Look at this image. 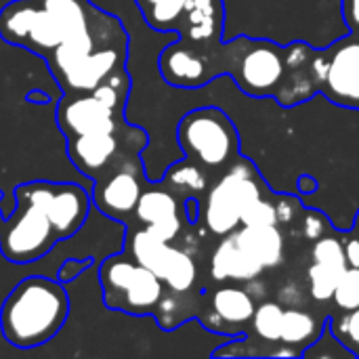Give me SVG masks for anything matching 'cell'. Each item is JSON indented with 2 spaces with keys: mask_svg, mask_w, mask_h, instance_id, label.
<instances>
[{
  "mask_svg": "<svg viewBox=\"0 0 359 359\" xmlns=\"http://www.w3.org/2000/svg\"><path fill=\"white\" fill-rule=\"evenodd\" d=\"M328 328L343 349H347L353 358H359V307L330 313Z\"/></svg>",
  "mask_w": 359,
  "mask_h": 359,
  "instance_id": "4316f807",
  "label": "cell"
},
{
  "mask_svg": "<svg viewBox=\"0 0 359 359\" xmlns=\"http://www.w3.org/2000/svg\"><path fill=\"white\" fill-rule=\"evenodd\" d=\"M345 261H347V267H359V238L358 236H351V238L345 242Z\"/></svg>",
  "mask_w": 359,
  "mask_h": 359,
  "instance_id": "d6a6232c",
  "label": "cell"
},
{
  "mask_svg": "<svg viewBox=\"0 0 359 359\" xmlns=\"http://www.w3.org/2000/svg\"><path fill=\"white\" fill-rule=\"evenodd\" d=\"M353 236H358L359 238V210L358 215H355V221H353Z\"/></svg>",
  "mask_w": 359,
  "mask_h": 359,
  "instance_id": "d590c367",
  "label": "cell"
},
{
  "mask_svg": "<svg viewBox=\"0 0 359 359\" xmlns=\"http://www.w3.org/2000/svg\"><path fill=\"white\" fill-rule=\"evenodd\" d=\"M147 141L149 137L141 126L124 122L116 130L67 141V158L84 177L99 181L120 170H145L141 154Z\"/></svg>",
  "mask_w": 359,
  "mask_h": 359,
  "instance_id": "5b68a950",
  "label": "cell"
},
{
  "mask_svg": "<svg viewBox=\"0 0 359 359\" xmlns=\"http://www.w3.org/2000/svg\"><path fill=\"white\" fill-rule=\"evenodd\" d=\"M143 175L145 170H120L95 181L90 196L95 208L114 221L130 225L135 219L137 202L145 189Z\"/></svg>",
  "mask_w": 359,
  "mask_h": 359,
  "instance_id": "2e32d148",
  "label": "cell"
},
{
  "mask_svg": "<svg viewBox=\"0 0 359 359\" xmlns=\"http://www.w3.org/2000/svg\"><path fill=\"white\" fill-rule=\"evenodd\" d=\"M200 301H202V292H172V290H164L154 318L158 320L162 330H175L179 328L183 322H189L194 318H198L200 311Z\"/></svg>",
  "mask_w": 359,
  "mask_h": 359,
  "instance_id": "603a6c76",
  "label": "cell"
},
{
  "mask_svg": "<svg viewBox=\"0 0 359 359\" xmlns=\"http://www.w3.org/2000/svg\"><path fill=\"white\" fill-rule=\"evenodd\" d=\"M126 59H128V42L111 44L82 59L67 72L55 76V80L63 93H88L97 88L114 72L126 67Z\"/></svg>",
  "mask_w": 359,
  "mask_h": 359,
  "instance_id": "e0dca14e",
  "label": "cell"
},
{
  "mask_svg": "<svg viewBox=\"0 0 359 359\" xmlns=\"http://www.w3.org/2000/svg\"><path fill=\"white\" fill-rule=\"evenodd\" d=\"M320 95L339 107L359 109V36L349 34L326 48V74Z\"/></svg>",
  "mask_w": 359,
  "mask_h": 359,
  "instance_id": "5bb4252c",
  "label": "cell"
},
{
  "mask_svg": "<svg viewBox=\"0 0 359 359\" xmlns=\"http://www.w3.org/2000/svg\"><path fill=\"white\" fill-rule=\"evenodd\" d=\"M103 303L128 316H154L162 294V280L128 252L107 257L99 267Z\"/></svg>",
  "mask_w": 359,
  "mask_h": 359,
  "instance_id": "52a82bcc",
  "label": "cell"
},
{
  "mask_svg": "<svg viewBox=\"0 0 359 359\" xmlns=\"http://www.w3.org/2000/svg\"><path fill=\"white\" fill-rule=\"evenodd\" d=\"M221 63L223 76H231L244 95L276 99L286 74V46L238 36L221 44Z\"/></svg>",
  "mask_w": 359,
  "mask_h": 359,
  "instance_id": "8992f818",
  "label": "cell"
},
{
  "mask_svg": "<svg viewBox=\"0 0 359 359\" xmlns=\"http://www.w3.org/2000/svg\"><path fill=\"white\" fill-rule=\"evenodd\" d=\"M267 191L263 177L248 158H238L219 175L200 200L198 223L217 238L236 231L242 225L244 210Z\"/></svg>",
  "mask_w": 359,
  "mask_h": 359,
  "instance_id": "277c9868",
  "label": "cell"
},
{
  "mask_svg": "<svg viewBox=\"0 0 359 359\" xmlns=\"http://www.w3.org/2000/svg\"><path fill=\"white\" fill-rule=\"evenodd\" d=\"M278 202H271L265 194L257 198L242 215V225H278Z\"/></svg>",
  "mask_w": 359,
  "mask_h": 359,
  "instance_id": "f1b7e54d",
  "label": "cell"
},
{
  "mask_svg": "<svg viewBox=\"0 0 359 359\" xmlns=\"http://www.w3.org/2000/svg\"><path fill=\"white\" fill-rule=\"evenodd\" d=\"M330 313H316L309 311L301 305H292L288 309H284L282 316V337H280V345L288 347L294 358H303V351L311 345H316V341L322 337L326 324H328Z\"/></svg>",
  "mask_w": 359,
  "mask_h": 359,
  "instance_id": "ffe728a7",
  "label": "cell"
},
{
  "mask_svg": "<svg viewBox=\"0 0 359 359\" xmlns=\"http://www.w3.org/2000/svg\"><path fill=\"white\" fill-rule=\"evenodd\" d=\"M330 229V223L316 210H307L305 212V221H303V231L307 240H318L322 236H326V231Z\"/></svg>",
  "mask_w": 359,
  "mask_h": 359,
  "instance_id": "4dcf8cb0",
  "label": "cell"
},
{
  "mask_svg": "<svg viewBox=\"0 0 359 359\" xmlns=\"http://www.w3.org/2000/svg\"><path fill=\"white\" fill-rule=\"evenodd\" d=\"M126 109L103 101L95 90L63 93L57 103V126L67 141L90 133H109L126 122Z\"/></svg>",
  "mask_w": 359,
  "mask_h": 359,
  "instance_id": "7c38bea8",
  "label": "cell"
},
{
  "mask_svg": "<svg viewBox=\"0 0 359 359\" xmlns=\"http://www.w3.org/2000/svg\"><path fill=\"white\" fill-rule=\"evenodd\" d=\"M126 252L141 265L151 269L164 284V290L172 292H204L200 282V269L191 252L172 242H164L151 236L139 225L126 229Z\"/></svg>",
  "mask_w": 359,
  "mask_h": 359,
  "instance_id": "ba28073f",
  "label": "cell"
},
{
  "mask_svg": "<svg viewBox=\"0 0 359 359\" xmlns=\"http://www.w3.org/2000/svg\"><path fill=\"white\" fill-rule=\"evenodd\" d=\"M347 263L337 261H313L307 269L309 297L316 303H328L334 294V288L345 273Z\"/></svg>",
  "mask_w": 359,
  "mask_h": 359,
  "instance_id": "d4e9b609",
  "label": "cell"
},
{
  "mask_svg": "<svg viewBox=\"0 0 359 359\" xmlns=\"http://www.w3.org/2000/svg\"><path fill=\"white\" fill-rule=\"evenodd\" d=\"M27 101H32V103H40V105H46V103H50V97H48L44 90L34 88V90H29V93H27Z\"/></svg>",
  "mask_w": 359,
  "mask_h": 359,
  "instance_id": "836d02e7",
  "label": "cell"
},
{
  "mask_svg": "<svg viewBox=\"0 0 359 359\" xmlns=\"http://www.w3.org/2000/svg\"><path fill=\"white\" fill-rule=\"evenodd\" d=\"M69 316V299L59 280L32 276L19 282L4 299L0 328L17 349H34L48 343Z\"/></svg>",
  "mask_w": 359,
  "mask_h": 359,
  "instance_id": "7a4b0ae2",
  "label": "cell"
},
{
  "mask_svg": "<svg viewBox=\"0 0 359 359\" xmlns=\"http://www.w3.org/2000/svg\"><path fill=\"white\" fill-rule=\"evenodd\" d=\"M305 189H309V191L313 194V191H316V181L309 179V177H303V179H301V191H305Z\"/></svg>",
  "mask_w": 359,
  "mask_h": 359,
  "instance_id": "e575fe53",
  "label": "cell"
},
{
  "mask_svg": "<svg viewBox=\"0 0 359 359\" xmlns=\"http://www.w3.org/2000/svg\"><path fill=\"white\" fill-rule=\"evenodd\" d=\"M93 259L88 257V259H67V261H63L61 263V267H59V271H57V280L63 284V282H74L78 276H82L86 269H90L93 267Z\"/></svg>",
  "mask_w": 359,
  "mask_h": 359,
  "instance_id": "f546056e",
  "label": "cell"
},
{
  "mask_svg": "<svg viewBox=\"0 0 359 359\" xmlns=\"http://www.w3.org/2000/svg\"><path fill=\"white\" fill-rule=\"evenodd\" d=\"M177 141L189 162L212 181L240 158V135L233 120L219 107H198L177 126Z\"/></svg>",
  "mask_w": 359,
  "mask_h": 359,
  "instance_id": "3957f363",
  "label": "cell"
},
{
  "mask_svg": "<svg viewBox=\"0 0 359 359\" xmlns=\"http://www.w3.org/2000/svg\"><path fill=\"white\" fill-rule=\"evenodd\" d=\"M332 305L337 311H351L359 307V267H347L345 273L341 276L334 294H332Z\"/></svg>",
  "mask_w": 359,
  "mask_h": 359,
  "instance_id": "83f0119b",
  "label": "cell"
},
{
  "mask_svg": "<svg viewBox=\"0 0 359 359\" xmlns=\"http://www.w3.org/2000/svg\"><path fill=\"white\" fill-rule=\"evenodd\" d=\"M13 194L17 202H29L46 215L59 242L82 229L93 204L84 187L76 183L27 181L17 185Z\"/></svg>",
  "mask_w": 359,
  "mask_h": 359,
  "instance_id": "9c48e42d",
  "label": "cell"
},
{
  "mask_svg": "<svg viewBox=\"0 0 359 359\" xmlns=\"http://www.w3.org/2000/svg\"><path fill=\"white\" fill-rule=\"evenodd\" d=\"M341 13H343V19L347 23L349 32L359 36V0H343Z\"/></svg>",
  "mask_w": 359,
  "mask_h": 359,
  "instance_id": "1f68e13d",
  "label": "cell"
},
{
  "mask_svg": "<svg viewBox=\"0 0 359 359\" xmlns=\"http://www.w3.org/2000/svg\"><path fill=\"white\" fill-rule=\"evenodd\" d=\"M265 267L246 250L236 233L223 236L210 257V278L215 284H250L263 276Z\"/></svg>",
  "mask_w": 359,
  "mask_h": 359,
  "instance_id": "ac0fdd59",
  "label": "cell"
},
{
  "mask_svg": "<svg viewBox=\"0 0 359 359\" xmlns=\"http://www.w3.org/2000/svg\"><path fill=\"white\" fill-rule=\"evenodd\" d=\"M0 38L42 57L55 78L105 46L128 42V32L90 0H13L0 11Z\"/></svg>",
  "mask_w": 359,
  "mask_h": 359,
  "instance_id": "6da1fadb",
  "label": "cell"
},
{
  "mask_svg": "<svg viewBox=\"0 0 359 359\" xmlns=\"http://www.w3.org/2000/svg\"><path fill=\"white\" fill-rule=\"evenodd\" d=\"M236 238L246 246V250L267 269L284 263V233L278 225H240Z\"/></svg>",
  "mask_w": 359,
  "mask_h": 359,
  "instance_id": "44dd1931",
  "label": "cell"
},
{
  "mask_svg": "<svg viewBox=\"0 0 359 359\" xmlns=\"http://www.w3.org/2000/svg\"><path fill=\"white\" fill-rule=\"evenodd\" d=\"M282 316H284L282 303H278V301L257 303V309L250 320V328H248L246 337H255L259 343H265V345H280Z\"/></svg>",
  "mask_w": 359,
  "mask_h": 359,
  "instance_id": "cb8c5ba5",
  "label": "cell"
},
{
  "mask_svg": "<svg viewBox=\"0 0 359 359\" xmlns=\"http://www.w3.org/2000/svg\"><path fill=\"white\" fill-rule=\"evenodd\" d=\"M225 6L223 0H187L175 32L189 44H217L223 40Z\"/></svg>",
  "mask_w": 359,
  "mask_h": 359,
  "instance_id": "d6986e66",
  "label": "cell"
},
{
  "mask_svg": "<svg viewBox=\"0 0 359 359\" xmlns=\"http://www.w3.org/2000/svg\"><path fill=\"white\" fill-rule=\"evenodd\" d=\"M255 309L257 301L246 286L225 282L202 292L198 320L210 332L238 339L248 332Z\"/></svg>",
  "mask_w": 359,
  "mask_h": 359,
  "instance_id": "8fae6325",
  "label": "cell"
},
{
  "mask_svg": "<svg viewBox=\"0 0 359 359\" xmlns=\"http://www.w3.org/2000/svg\"><path fill=\"white\" fill-rule=\"evenodd\" d=\"M133 221L164 242H175L183 227L191 225L185 215V202H181L162 181L143 189Z\"/></svg>",
  "mask_w": 359,
  "mask_h": 359,
  "instance_id": "9a60e30c",
  "label": "cell"
},
{
  "mask_svg": "<svg viewBox=\"0 0 359 359\" xmlns=\"http://www.w3.org/2000/svg\"><path fill=\"white\" fill-rule=\"evenodd\" d=\"M326 74V48H311L305 42L286 46V74L276 95L282 107L305 103L322 90Z\"/></svg>",
  "mask_w": 359,
  "mask_h": 359,
  "instance_id": "4fadbf2b",
  "label": "cell"
},
{
  "mask_svg": "<svg viewBox=\"0 0 359 359\" xmlns=\"http://www.w3.org/2000/svg\"><path fill=\"white\" fill-rule=\"evenodd\" d=\"M57 242L46 215L29 202H17V210L0 227V252L17 265L40 261Z\"/></svg>",
  "mask_w": 359,
  "mask_h": 359,
  "instance_id": "30bf717a",
  "label": "cell"
},
{
  "mask_svg": "<svg viewBox=\"0 0 359 359\" xmlns=\"http://www.w3.org/2000/svg\"><path fill=\"white\" fill-rule=\"evenodd\" d=\"M162 183H164L181 202L191 200V198L200 202V200L204 198L206 189L210 187L212 179H210L200 166H196L194 162H189V160L185 158L183 162H177V164H172V166L166 170Z\"/></svg>",
  "mask_w": 359,
  "mask_h": 359,
  "instance_id": "7402d4cb",
  "label": "cell"
},
{
  "mask_svg": "<svg viewBox=\"0 0 359 359\" xmlns=\"http://www.w3.org/2000/svg\"><path fill=\"white\" fill-rule=\"evenodd\" d=\"M0 200H2V191H0ZM2 223H4V217H2V212H0V227H2Z\"/></svg>",
  "mask_w": 359,
  "mask_h": 359,
  "instance_id": "8d00e7d4",
  "label": "cell"
},
{
  "mask_svg": "<svg viewBox=\"0 0 359 359\" xmlns=\"http://www.w3.org/2000/svg\"><path fill=\"white\" fill-rule=\"evenodd\" d=\"M145 23L158 32H175L187 0H135Z\"/></svg>",
  "mask_w": 359,
  "mask_h": 359,
  "instance_id": "484cf974",
  "label": "cell"
}]
</instances>
